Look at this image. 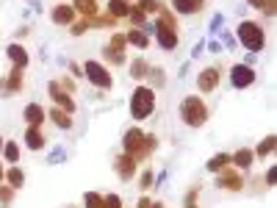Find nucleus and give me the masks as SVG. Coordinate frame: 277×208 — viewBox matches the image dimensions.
Masks as SVG:
<instances>
[{"instance_id":"1","label":"nucleus","mask_w":277,"mask_h":208,"mask_svg":"<svg viewBox=\"0 0 277 208\" xmlns=\"http://www.w3.org/2000/svg\"><path fill=\"white\" fill-rule=\"evenodd\" d=\"M155 109V92L150 86H136L131 94V114L133 120H144V117L152 114Z\"/></svg>"},{"instance_id":"2","label":"nucleus","mask_w":277,"mask_h":208,"mask_svg":"<svg viewBox=\"0 0 277 208\" xmlns=\"http://www.w3.org/2000/svg\"><path fill=\"white\" fill-rule=\"evenodd\" d=\"M180 117H183L186 125L200 128V125L208 120V109H205V103H203L200 97L188 94V97H183V103H180Z\"/></svg>"},{"instance_id":"3","label":"nucleus","mask_w":277,"mask_h":208,"mask_svg":"<svg viewBox=\"0 0 277 208\" xmlns=\"http://www.w3.org/2000/svg\"><path fill=\"white\" fill-rule=\"evenodd\" d=\"M239 39H241V45H244L250 53L263 50V45H266L263 28L255 25V22H241V25H239Z\"/></svg>"},{"instance_id":"4","label":"nucleus","mask_w":277,"mask_h":208,"mask_svg":"<svg viewBox=\"0 0 277 208\" xmlns=\"http://www.w3.org/2000/svg\"><path fill=\"white\" fill-rule=\"evenodd\" d=\"M125 153H128L131 158H141V156L147 153V150H144V133H141L139 128H131V130L125 133Z\"/></svg>"},{"instance_id":"5","label":"nucleus","mask_w":277,"mask_h":208,"mask_svg":"<svg viewBox=\"0 0 277 208\" xmlns=\"http://www.w3.org/2000/svg\"><path fill=\"white\" fill-rule=\"evenodd\" d=\"M84 70H86V75H89V81L94 83V86H100V89H111V75H108V70H105L103 64H97V61H86V64H84Z\"/></svg>"},{"instance_id":"6","label":"nucleus","mask_w":277,"mask_h":208,"mask_svg":"<svg viewBox=\"0 0 277 208\" xmlns=\"http://www.w3.org/2000/svg\"><path fill=\"white\" fill-rule=\"evenodd\" d=\"M230 81L235 89H247L255 83V73H252L250 64H235V67L230 70Z\"/></svg>"},{"instance_id":"7","label":"nucleus","mask_w":277,"mask_h":208,"mask_svg":"<svg viewBox=\"0 0 277 208\" xmlns=\"http://www.w3.org/2000/svg\"><path fill=\"white\" fill-rule=\"evenodd\" d=\"M155 37H158V45H161L164 50H175V47H178V31L169 28L167 22H161V20H158V25H155Z\"/></svg>"},{"instance_id":"8","label":"nucleus","mask_w":277,"mask_h":208,"mask_svg":"<svg viewBox=\"0 0 277 208\" xmlns=\"http://www.w3.org/2000/svg\"><path fill=\"white\" fill-rule=\"evenodd\" d=\"M197 86H200V92H214V89L219 86V70H216V67L203 70L200 78H197Z\"/></svg>"},{"instance_id":"9","label":"nucleus","mask_w":277,"mask_h":208,"mask_svg":"<svg viewBox=\"0 0 277 208\" xmlns=\"http://www.w3.org/2000/svg\"><path fill=\"white\" fill-rule=\"evenodd\" d=\"M222 175L216 178V186H222V189H233V192H239L241 186H244V181H241V175L239 172H230V169H219Z\"/></svg>"},{"instance_id":"10","label":"nucleus","mask_w":277,"mask_h":208,"mask_svg":"<svg viewBox=\"0 0 277 208\" xmlns=\"http://www.w3.org/2000/svg\"><path fill=\"white\" fill-rule=\"evenodd\" d=\"M50 97L56 100V103H58V109H64V111H67V114H72V111H75V103H72V97H69V94H64V92H61V86H58L56 81L50 83Z\"/></svg>"},{"instance_id":"11","label":"nucleus","mask_w":277,"mask_h":208,"mask_svg":"<svg viewBox=\"0 0 277 208\" xmlns=\"http://www.w3.org/2000/svg\"><path fill=\"white\" fill-rule=\"evenodd\" d=\"M116 172H120L122 181H131V178L136 175V158H131L128 153H125V156H120V158H116Z\"/></svg>"},{"instance_id":"12","label":"nucleus","mask_w":277,"mask_h":208,"mask_svg":"<svg viewBox=\"0 0 277 208\" xmlns=\"http://www.w3.org/2000/svg\"><path fill=\"white\" fill-rule=\"evenodd\" d=\"M72 20H75L72 6H56V9H53V22H56V25H72Z\"/></svg>"},{"instance_id":"13","label":"nucleus","mask_w":277,"mask_h":208,"mask_svg":"<svg viewBox=\"0 0 277 208\" xmlns=\"http://www.w3.org/2000/svg\"><path fill=\"white\" fill-rule=\"evenodd\" d=\"M6 56L14 61L17 70H22L28 64V53H25V47H20V45H9V47H6Z\"/></svg>"},{"instance_id":"14","label":"nucleus","mask_w":277,"mask_h":208,"mask_svg":"<svg viewBox=\"0 0 277 208\" xmlns=\"http://www.w3.org/2000/svg\"><path fill=\"white\" fill-rule=\"evenodd\" d=\"M172 6L180 14H194V11H203L205 0H172Z\"/></svg>"},{"instance_id":"15","label":"nucleus","mask_w":277,"mask_h":208,"mask_svg":"<svg viewBox=\"0 0 277 208\" xmlns=\"http://www.w3.org/2000/svg\"><path fill=\"white\" fill-rule=\"evenodd\" d=\"M45 120V111H42V106H36V103H31V106H25V122L28 125H42Z\"/></svg>"},{"instance_id":"16","label":"nucleus","mask_w":277,"mask_h":208,"mask_svg":"<svg viewBox=\"0 0 277 208\" xmlns=\"http://www.w3.org/2000/svg\"><path fill=\"white\" fill-rule=\"evenodd\" d=\"M25 142H28V147H31V150H42V147H45V136L39 133V128H36V125H31V128H28Z\"/></svg>"},{"instance_id":"17","label":"nucleus","mask_w":277,"mask_h":208,"mask_svg":"<svg viewBox=\"0 0 277 208\" xmlns=\"http://www.w3.org/2000/svg\"><path fill=\"white\" fill-rule=\"evenodd\" d=\"M72 9H78L84 17H94V11H97V0H72Z\"/></svg>"},{"instance_id":"18","label":"nucleus","mask_w":277,"mask_h":208,"mask_svg":"<svg viewBox=\"0 0 277 208\" xmlns=\"http://www.w3.org/2000/svg\"><path fill=\"white\" fill-rule=\"evenodd\" d=\"M131 75H133L136 81L147 78V75H150V64H147L144 58H136V61H133V67H131Z\"/></svg>"},{"instance_id":"19","label":"nucleus","mask_w":277,"mask_h":208,"mask_svg":"<svg viewBox=\"0 0 277 208\" xmlns=\"http://www.w3.org/2000/svg\"><path fill=\"white\" fill-rule=\"evenodd\" d=\"M125 39H128V45L139 47V50H144V47L150 45V39H147L141 31H128V37H125Z\"/></svg>"},{"instance_id":"20","label":"nucleus","mask_w":277,"mask_h":208,"mask_svg":"<svg viewBox=\"0 0 277 208\" xmlns=\"http://www.w3.org/2000/svg\"><path fill=\"white\" fill-rule=\"evenodd\" d=\"M50 117H53V122H56L58 128H64V130H67V128H72V120H69V114H67V111L53 109V111H50Z\"/></svg>"},{"instance_id":"21","label":"nucleus","mask_w":277,"mask_h":208,"mask_svg":"<svg viewBox=\"0 0 277 208\" xmlns=\"http://www.w3.org/2000/svg\"><path fill=\"white\" fill-rule=\"evenodd\" d=\"M128 9H131V6H128L125 0H111L108 3V11L114 17H128Z\"/></svg>"},{"instance_id":"22","label":"nucleus","mask_w":277,"mask_h":208,"mask_svg":"<svg viewBox=\"0 0 277 208\" xmlns=\"http://www.w3.org/2000/svg\"><path fill=\"white\" fill-rule=\"evenodd\" d=\"M233 161L239 164L241 169H250V164H252V153H250V150H239V153L233 156Z\"/></svg>"},{"instance_id":"23","label":"nucleus","mask_w":277,"mask_h":208,"mask_svg":"<svg viewBox=\"0 0 277 208\" xmlns=\"http://www.w3.org/2000/svg\"><path fill=\"white\" fill-rule=\"evenodd\" d=\"M230 161V156H225V153H222V156H216V158H211L208 161V172H219V169H225V164Z\"/></svg>"},{"instance_id":"24","label":"nucleus","mask_w":277,"mask_h":208,"mask_svg":"<svg viewBox=\"0 0 277 208\" xmlns=\"http://www.w3.org/2000/svg\"><path fill=\"white\" fill-rule=\"evenodd\" d=\"M272 150H274V136H266V139H263L261 145H258V150H255V153L263 158V156H269Z\"/></svg>"},{"instance_id":"25","label":"nucleus","mask_w":277,"mask_h":208,"mask_svg":"<svg viewBox=\"0 0 277 208\" xmlns=\"http://www.w3.org/2000/svg\"><path fill=\"white\" fill-rule=\"evenodd\" d=\"M6 175H9V183H11V186H22V181H25L22 169H17V166H11V169L6 172Z\"/></svg>"},{"instance_id":"26","label":"nucleus","mask_w":277,"mask_h":208,"mask_svg":"<svg viewBox=\"0 0 277 208\" xmlns=\"http://www.w3.org/2000/svg\"><path fill=\"white\" fill-rule=\"evenodd\" d=\"M20 89H22V75H20V70H14L9 78V92H20Z\"/></svg>"},{"instance_id":"27","label":"nucleus","mask_w":277,"mask_h":208,"mask_svg":"<svg viewBox=\"0 0 277 208\" xmlns=\"http://www.w3.org/2000/svg\"><path fill=\"white\" fill-rule=\"evenodd\" d=\"M3 153H6V158H9V161H17V158H20V150H17L14 142H6V145H3Z\"/></svg>"},{"instance_id":"28","label":"nucleus","mask_w":277,"mask_h":208,"mask_svg":"<svg viewBox=\"0 0 277 208\" xmlns=\"http://www.w3.org/2000/svg\"><path fill=\"white\" fill-rule=\"evenodd\" d=\"M86 208H103V197L97 192H89L86 194Z\"/></svg>"},{"instance_id":"29","label":"nucleus","mask_w":277,"mask_h":208,"mask_svg":"<svg viewBox=\"0 0 277 208\" xmlns=\"http://www.w3.org/2000/svg\"><path fill=\"white\" fill-rule=\"evenodd\" d=\"M103 208H122V203H120L116 194H105V197H103Z\"/></svg>"},{"instance_id":"30","label":"nucleus","mask_w":277,"mask_h":208,"mask_svg":"<svg viewBox=\"0 0 277 208\" xmlns=\"http://www.w3.org/2000/svg\"><path fill=\"white\" fill-rule=\"evenodd\" d=\"M150 186H152V172L147 169L144 175H141V189H150Z\"/></svg>"},{"instance_id":"31","label":"nucleus","mask_w":277,"mask_h":208,"mask_svg":"<svg viewBox=\"0 0 277 208\" xmlns=\"http://www.w3.org/2000/svg\"><path fill=\"white\" fill-rule=\"evenodd\" d=\"M155 9H158L155 0H141V11H155Z\"/></svg>"},{"instance_id":"32","label":"nucleus","mask_w":277,"mask_h":208,"mask_svg":"<svg viewBox=\"0 0 277 208\" xmlns=\"http://www.w3.org/2000/svg\"><path fill=\"white\" fill-rule=\"evenodd\" d=\"M89 28V22H72V33H84Z\"/></svg>"},{"instance_id":"33","label":"nucleus","mask_w":277,"mask_h":208,"mask_svg":"<svg viewBox=\"0 0 277 208\" xmlns=\"http://www.w3.org/2000/svg\"><path fill=\"white\" fill-rule=\"evenodd\" d=\"M0 200H3V203H9V200H11V189H0Z\"/></svg>"},{"instance_id":"34","label":"nucleus","mask_w":277,"mask_h":208,"mask_svg":"<svg viewBox=\"0 0 277 208\" xmlns=\"http://www.w3.org/2000/svg\"><path fill=\"white\" fill-rule=\"evenodd\" d=\"M274 172H277V169H274V166H272V169H269V172H266V183H269V186H272V183H274V178H277V175H274Z\"/></svg>"},{"instance_id":"35","label":"nucleus","mask_w":277,"mask_h":208,"mask_svg":"<svg viewBox=\"0 0 277 208\" xmlns=\"http://www.w3.org/2000/svg\"><path fill=\"white\" fill-rule=\"evenodd\" d=\"M266 3H269V0H250V6H255V9H263Z\"/></svg>"},{"instance_id":"36","label":"nucleus","mask_w":277,"mask_h":208,"mask_svg":"<svg viewBox=\"0 0 277 208\" xmlns=\"http://www.w3.org/2000/svg\"><path fill=\"white\" fill-rule=\"evenodd\" d=\"M139 208H152V203H150V197H141V200H139Z\"/></svg>"},{"instance_id":"37","label":"nucleus","mask_w":277,"mask_h":208,"mask_svg":"<svg viewBox=\"0 0 277 208\" xmlns=\"http://www.w3.org/2000/svg\"><path fill=\"white\" fill-rule=\"evenodd\" d=\"M0 150H3V139H0Z\"/></svg>"},{"instance_id":"38","label":"nucleus","mask_w":277,"mask_h":208,"mask_svg":"<svg viewBox=\"0 0 277 208\" xmlns=\"http://www.w3.org/2000/svg\"><path fill=\"white\" fill-rule=\"evenodd\" d=\"M0 178H3V169H0Z\"/></svg>"},{"instance_id":"39","label":"nucleus","mask_w":277,"mask_h":208,"mask_svg":"<svg viewBox=\"0 0 277 208\" xmlns=\"http://www.w3.org/2000/svg\"><path fill=\"white\" fill-rule=\"evenodd\" d=\"M188 208H197V205H188Z\"/></svg>"}]
</instances>
